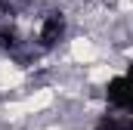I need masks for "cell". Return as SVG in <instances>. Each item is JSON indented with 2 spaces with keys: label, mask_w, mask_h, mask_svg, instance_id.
I'll list each match as a JSON object with an SVG mask.
<instances>
[{
  "label": "cell",
  "mask_w": 133,
  "mask_h": 130,
  "mask_svg": "<svg viewBox=\"0 0 133 130\" xmlns=\"http://www.w3.org/2000/svg\"><path fill=\"white\" fill-rule=\"evenodd\" d=\"M0 47H16V31L0 28Z\"/></svg>",
  "instance_id": "3"
},
{
  "label": "cell",
  "mask_w": 133,
  "mask_h": 130,
  "mask_svg": "<svg viewBox=\"0 0 133 130\" xmlns=\"http://www.w3.org/2000/svg\"><path fill=\"white\" fill-rule=\"evenodd\" d=\"M105 96H108V102H111L115 108H133V65H130L127 74L108 81Z\"/></svg>",
  "instance_id": "1"
},
{
  "label": "cell",
  "mask_w": 133,
  "mask_h": 130,
  "mask_svg": "<svg viewBox=\"0 0 133 130\" xmlns=\"http://www.w3.org/2000/svg\"><path fill=\"white\" fill-rule=\"evenodd\" d=\"M96 130H121V124H118L115 118H102L99 124H96Z\"/></svg>",
  "instance_id": "4"
},
{
  "label": "cell",
  "mask_w": 133,
  "mask_h": 130,
  "mask_svg": "<svg viewBox=\"0 0 133 130\" xmlns=\"http://www.w3.org/2000/svg\"><path fill=\"white\" fill-rule=\"evenodd\" d=\"M62 34H65V16L62 12H50L46 19H43V25H40V47H56L59 40H62Z\"/></svg>",
  "instance_id": "2"
},
{
  "label": "cell",
  "mask_w": 133,
  "mask_h": 130,
  "mask_svg": "<svg viewBox=\"0 0 133 130\" xmlns=\"http://www.w3.org/2000/svg\"><path fill=\"white\" fill-rule=\"evenodd\" d=\"M130 112H133V108H130ZM127 130H133V118H130V124H127Z\"/></svg>",
  "instance_id": "5"
}]
</instances>
